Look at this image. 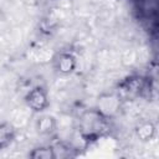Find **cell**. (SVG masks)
<instances>
[{"label":"cell","mask_w":159,"mask_h":159,"mask_svg":"<svg viewBox=\"0 0 159 159\" xmlns=\"http://www.w3.org/2000/svg\"><path fill=\"white\" fill-rule=\"evenodd\" d=\"M109 133V119L96 108L84 111L78 118V134L84 143L96 142Z\"/></svg>","instance_id":"1"},{"label":"cell","mask_w":159,"mask_h":159,"mask_svg":"<svg viewBox=\"0 0 159 159\" xmlns=\"http://www.w3.org/2000/svg\"><path fill=\"white\" fill-rule=\"evenodd\" d=\"M149 83L148 80L139 75H132L119 82L117 93L122 98V101L125 99H135L137 97L143 96V93L148 89Z\"/></svg>","instance_id":"2"},{"label":"cell","mask_w":159,"mask_h":159,"mask_svg":"<svg viewBox=\"0 0 159 159\" xmlns=\"http://www.w3.org/2000/svg\"><path fill=\"white\" fill-rule=\"evenodd\" d=\"M24 102L26 107L34 113H42L50 106L48 92L43 86H34L24 97Z\"/></svg>","instance_id":"3"},{"label":"cell","mask_w":159,"mask_h":159,"mask_svg":"<svg viewBox=\"0 0 159 159\" xmlns=\"http://www.w3.org/2000/svg\"><path fill=\"white\" fill-rule=\"evenodd\" d=\"M122 102L123 101L117 92L102 93L97 99L96 109L107 119H112L120 111Z\"/></svg>","instance_id":"4"},{"label":"cell","mask_w":159,"mask_h":159,"mask_svg":"<svg viewBox=\"0 0 159 159\" xmlns=\"http://www.w3.org/2000/svg\"><path fill=\"white\" fill-rule=\"evenodd\" d=\"M55 71L61 76H70L77 68V57L68 51L58 52L52 60Z\"/></svg>","instance_id":"5"},{"label":"cell","mask_w":159,"mask_h":159,"mask_svg":"<svg viewBox=\"0 0 159 159\" xmlns=\"http://www.w3.org/2000/svg\"><path fill=\"white\" fill-rule=\"evenodd\" d=\"M134 9L142 20L155 19L158 14V0H133Z\"/></svg>","instance_id":"6"},{"label":"cell","mask_w":159,"mask_h":159,"mask_svg":"<svg viewBox=\"0 0 159 159\" xmlns=\"http://www.w3.org/2000/svg\"><path fill=\"white\" fill-rule=\"evenodd\" d=\"M35 128L40 135H52L57 130V119L51 114H41L35 122Z\"/></svg>","instance_id":"7"},{"label":"cell","mask_w":159,"mask_h":159,"mask_svg":"<svg viewBox=\"0 0 159 159\" xmlns=\"http://www.w3.org/2000/svg\"><path fill=\"white\" fill-rule=\"evenodd\" d=\"M134 134L140 142L147 143V142H150L155 138L157 127L152 120H142L135 125Z\"/></svg>","instance_id":"8"},{"label":"cell","mask_w":159,"mask_h":159,"mask_svg":"<svg viewBox=\"0 0 159 159\" xmlns=\"http://www.w3.org/2000/svg\"><path fill=\"white\" fill-rule=\"evenodd\" d=\"M16 138V128L10 122L0 123V150L6 149Z\"/></svg>","instance_id":"9"},{"label":"cell","mask_w":159,"mask_h":159,"mask_svg":"<svg viewBox=\"0 0 159 159\" xmlns=\"http://www.w3.org/2000/svg\"><path fill=\"white\" fill-rule=\"evenodd\" d=\"M29 157L31 159H56L53 145H40V147H36L29 153Z\"/></svg>","instance_id":"10"},{"label":"cell","mask_w":159,"mask_h":159,"mask_svg":"<svg viewBox=\"0 0 159 159\" xmlns=\"http://www.w3.org/2000/svg\"><path fill=\"white\" fill-rule=\"evenodd\" d=\"M138 61V52L133 48L127 50L123 55H122V65L125 67H132L133 65H135Z\"/></svg>","instance_id":"11"}]
</instances>
